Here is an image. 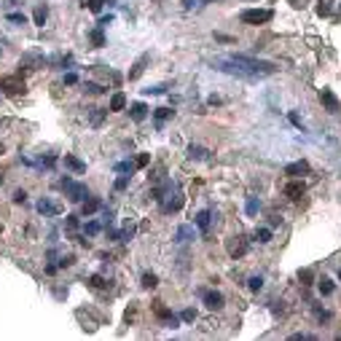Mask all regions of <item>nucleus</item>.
Returning a JSON list of instances; mask_svg holds the SVG:
<instances>
[{
	"instance_id": "obj_7",
	"label": "nucleus",
	"mask_w": 341,
	"mask_h": 341,
	"mask_svg": "<svg viewBox=\"0 0 341 341\" xmlns=\"http://www.w3.org/2000/svg\"><path fill=\"white\" fill-rule=\"evenodd\" d=\"M38 212H41L43 218H57V215L62 212V204L51 202V199H41V202H38Z\"/></svg>"
},
{
	"instance_id": "obj_41",
	"label": "nucleus",
	"mask_w": 341,
	"mask_h": 341,
	"mask_svg": "<svg viewBox=\"0 0 341 341\" xmlns=\"http://www.w3.org/2000/svg\"><path fill=\"white\" fill-rule=\"evenodd\" d=\"M65 226H67L70 231H75V228H78V215H67V220H65Z\"/></svg>"
},
{
	"instance_id": "obj_17",
	"label": "nucleus",
	"mask_w": 341,
	"mask_h": 341,
	"mask_svg": "<svg viewBox=\"0 0 341 341\" xmlns=\"http://www.w3.org/2000/svg\"><path fill=\"white\" fill-rule=\"evenodd\" d=\"M81 204H83V207H81V210H83V215L89 218V215H94L99 207H102V199H99V196H89V199H83Z\"/></svg>"
},
{
	"instance_id": "obj_50",
	"label": "nucleus",
	"mask_w": 341,
	"mask_h": 341,
	"mask_svg": "<svg viewBox=\"0 0 341 341\" xmlns=\"http://www.w3.org/2000/svg\"><path fill=\"white\" fill-rule=\"evenodd\" d=\"M8 3H19V0H8Z\"/></svg>"
},
{
	"instance_id": "obj_48",
	"label": "nucleus",
	"mask_w": 341,
	"mask_h": 341,
	"mask_svg": "<svg viewBox=\"0 0 341 341\" xmlns=\"http://www.w3.org/2000/svg\"><path fill=\"white\" fill-rule=\"evenodd\" d=\"M24 199H27V194H24V191H16V194H14V202H16V204H22Z\"/></svg>"
},
{
	"instance_id": "obj_27",
	"label": "nucleus",
	"mask_w": 341,
	"mask_h": 341,
	"mask_svg": "<svg viewBox=\"0 0 341 341\" xmlns=\"http://www.w3.org/2000/svg\"><path fill=\"white\" fill-rule=\"evenodd\" d=\"M134 169H137V164H134V162H118L116 164V172H121V175H132Z\"/></svg>"
},
{
	"instance_id": "obj_21",
	"label": "nucleus",
	"mask_w": 341,
	"mask_h": 341,
	"mask_svg": "<svg viewBox=\"0 0 341 341\" xmlns=\"http://www.w3.org/2000/svg\"><path fill=\"white\" fill-rule=\"evenodd\" d=\"M124 108H127V94L116 92L110 97V110H124Z\"/></svg>"
},
{
	"instance_id": "obj_49",
	"label": "nucleus",
	"mask_w": 341,
	"mask_h": 341,
	"mask_svg": "<svg viewBox=\"0 0 341 341\" xmlns=\"http://www.w3.org/2000/svg\"><path fill=\"white\" fill-rule=\"evenodd\" d=\"M317 317H320V320H330V312H325V309H317Z\"/></svg>"
},
{
	"instance_id": "obj_26",
	"label": "nucleus",
	"mask_w": 341,
	"mask_h": 341,
	"mask_svg": "<svg viewBox=\"0 0 341 341\" xmlns=\"http://www.w3.org/2000/svg\"><path fill=\"white\" fill-rule=\"evenodd\" d=\"M258 210H260V202H258V196H250L247 199V204H244V212L253 218V215H258Z\"/></svg>"
},
{
	"instance_id": "obj_34",
	"label": "nucleus",
	"mask_w": 341,
	"mask_h": 341,
	"mask_svg": "<svg viewBox=\"0 0 341 341\" xmlns=\"http://www.w3.org/2000/svg\"><path fill=\"white\" fill-rule=\"evenodd\" d=\"M247 288L253 290V293H258V290L263 288V277H250L247 279Z\"/></svg>"
},
{
	"instance_id": "obj_24",
	"label": "nucleus",
	"mask_w": 341,
	"mask_h": 341,
	"mask_svg": "<svg viewBox=\"0 0 341 341\" xmlns=\"http://www.w3.org/2000/svg\"><path fill=\"white\" fill-rule=\"evenodd\" d=\"M156 285H159V277H156L153 272H145V274H143V288H145V290H153Z\"/></svg>"
},
{
	"instance_id": "obj_12",
	"label": "nucleus",
	"mask_w": 341,
	"mask_h": 341,
	"mask_svg": "<svg viewBox=\"0 0 341 341\" xmlns=\"http://www.w3.org/2000/svg\"><path fill=\"white\" fill-rule=\"evenodd\" d=\"M150 62V54L145 51V54H140L137 57V62L132 65V70H129V81H137L140 75H143V70H145V65Z\"/></svg>"
},
{
	"instance_id": "obj_36",
	"label": "nucleus",
	"mask_w": 341,
	"mask_h": 341,
	"mask_svg": "<svg viewBox=\"0 0 341 341\" xmlns=\"http://www.w3.org/2000/svg\"><path fill=\"white\" fill-rule=\"evenodd\" d=\"M108 113V110H99V108H92V113H89V118H92V124L97 127L99 121H102V116Z\"/></svg>"
},
{
	"instance_id": "obj_45",
	"label": "nucleus",
	"mask_w": 341,
	"mask_h": 341,
	"mask_svg": "<svg viewBox=\"0 0 341 341\" xmlns=\"http://www.w3.org/2000/svg\"><path fill=\"white\" fill-rule=\"evenodd\" d=\"M65 83H67V86H73V83H78V75H75V73H67V75H65Z\"/></svg>"
},
{
	"instance_id": "obj_5",
	"label": "nucleus",
	"mask_w": 341,
	"mask_h": 341,
	"mask_svg": "<svg viewBox=\"0 0 341 341\" xmlns=\"http://www.w3.org/2000/svg\"><path fill=\"white\" fill-rule=\"evenodd\" d=\"M0 89L6 94H19V92H24V81L19 75H6V78H0Z\"/></svg>"
},
{
	"instance_id": "obj_38",
	"label": "nucleus",
	"mask_w": 341,
	"mask_h": 341,
	"mask_svg": "<svg viewBox=\"0 0 341 341\" xmlns=\"http://www.w3.org/2000/svg\"><path fill=\"white\" fill-rule=\"evenodd\" d=\"M180 320H183V323H194V320H196V309H183V312H180Z\"/></svg>"
},
{
	"instance_id": "obj_43",
	"label": "nucleus",
	"mask_w": 341,
	"mask_h": 341,
	"mask_svg": "<svg viewBox=\"0 0 341 341\" xmlns=\"http://www.w3.org/2000/svg\"><path fill=\"white\" fill-rule=\"evenodd\" d=\"M290 124H293V127H298V129H304V124H301L298 113H293V110H290Z\"/></svg>"
},
{
	"instance_id": "obj_46",
	"label": "nucleus",
	"mask_w": 341,
	"mask_h": 341,
	"mask_svg": "<svg viewBox=\"0 0 341 341\" xmlns=\"http://www.w3.org/2000/svg\"><path fill=\"white\" fill-rule=\"evenodd\" d=\"M134 164H137V167H145V164H148V153H140V156L134 159Z\"/></svg>"
},
{
	"instance_id": "obj_9",
	"label": "nucleus",
	"mask_w": 341,
	"mask_h": 341,
	"mask_svg": "<svg viewBox=\"0 0 341 341\" xmlns=\"http://www.w3.org/2000/svg\"><path fill=\"white\" fill-rule=\"evenodd\" d=\"M194 237H196V228H194L191 223L178 226V231H175V242H178V244H188Z\"/></svg>"
},
{
	"instance_id": "obj_44",
	"label": "nucleus",
	"mask_w": 341,
	"mask_h": 341,
	"mask_svg": "<svg viewBox=\"0 0 341 341\" xmlns=\"http://www.w3.org/2000/svg\"><path fill=\"white\" fill-rule=\"evenodd\" d=\"M113 19H116V16H113V14H108V16H102V19L97 22V27H108V24L113 22Z\"/></svg>"
},
{
	"instance_id": "obj_22",
	"label": "nucleus",
	"mask_w": 341,
	"mask_h": 341,
	"mask_svg": "<svg viewBox=\"0 0 341 341\" xmlns=\"http://www.w3.org/2000/svg\"><path fill=\"white\" fill-rule=\"evenodd\" d=\"M46 16H49V8L38 6V8H35V14H32V22L38 24V27H43V24H46Z\"/></svg>"
},
{
	"instance_id": "obj_14",
	"label": "nucleus",
	"mask_w": 341,
	"mask_h": 341,
	"mask_svg": "<svg viewBox=\"0 0 341 341\" xmlns=\"http://www.w3.org/2000/svg\"><path fill=\"white\" fill-rule=\"evenodd\" d=\"M285 175H290V178H301V175H309V162H293L285 167Z\"/></svg>"
},
{
	"instance_id": "obj_31",
	"label": "nucleus",
	"mask_w": 341,
	"mask_h": 341,
	"mask_svg": "<svg viewBox=\"0 0 341 341\" xmlns=\"http://www.w3.org/2000/svg\"><path fill=\"white\" fill-rule=\"evenodd\" d=\"M92 43L94 46H105V35H102V27H97V30H92Z\"/></svg>"
},
{
	"instance_id": "obj_28",
	"label": "nucleus",
	"mask_w": 341,
	"mask_h": 341,
	"mask_svg": "<svg viewBox=\"0 0 341 341\" xmlns=\"http://www.w3.org/2000/svg\"><path fill=\"white\" fill-rule=\"evenodd\" d=\"M105 3H108V0H83L81 6H83V8H86V6H89V11H94V14H99V11H102V6H105Z\"/></svg>"
},
{
	"instance_id": "obj_3",
	"label": "nucleus",
	"mask_w": 341,
	"mask_h": 341,
	"mask_svg": "<svg viewBox=\"0 0 341 341\" xmlns=\"http://www.w3.org/2000/svg\"><path fill=\"white\" fill-rule=\"evenodd\" d=\"M272 16H274V11H269V8H244L239 14V19L244 24H266V22H272Z\"/></svg>"
},
{
	"instance_id": "obj_15",
	"label": "nucleus",
	"mask_w": 341,
	"mask_h": 341,
	"mask_svg": "<svg viewBox=\"0 0 341 341\" xmlns=\"http://www.w3.org/2000/svg\"><path fill=\"white\" fill-rule=\"evenodd\" d=\"M188 159L191 162H207L210 159V148H204V145H188Z\"/></svg>"
},
{
	"instance_id": "obj_32",
	"label": "nucleus",
	"mask_w": 341,
	"mask_h": 341,
	"mask_svg": "<svg viewBox=\"0 0 341 341\" xmlns=\"http://www.w3.org/2000/svg\"><path fill=\"white\" fill-rule=\"evenodd\" d=\"M89 285H92V288H97V290L108 288V282H105V279L99 277V274H92V277H89Z\"/></svg>"
},
{
	"instance_id": "obj_2",
	"label": "nucleus",
	"mask_w": 341,
	"mask_h": 341,
	"mask_svg": "<svg viewBox=\"0 0 341 341\" xmlns=\"http://www.w3.org/2000/svg\"><path fill=\"white\" fill-rule=\"evenodd\" d=\"M59 188H62L65 196H67L73 204H78V202H83V199H89V188H86L83 183H75L73 178H62V180H59Z\"/></svg>"
},
{
	"instance_id": "obj_29",
	"label": "nucleus",
	"mask_w": 341,
	"mask_h": 341,
	"mask_svg": "<svg viewBox=\"0 0 341 341\" xmlns=\"http://www.w3.org/2000/svg\"><path fill=\"white\" fill-rule=\"evenodd\" d=\"M167 89H172V83H156V86H148V89H143V94H164Z\"/></svg>"
},
{
	"instance_id": "obj_35",
	"label": "nucleus",
	"mask_w": 341,
	"mask_h": 341,
	"mask_svg": "<svg viewBox=\"0 0 341 341\" xmlns=\"http://www.w3.org/2000/svg\"><path fill=\"white\" fill-rule=\"evenodd\" d=\"M6 19L11 24H24L27 22V16H24V14H19V11H14V14H6Z\"/></svg>"
},
{
	"instance_id": "obj_10",
	"label": "nucleus",
	"mask_w": 341,
	"mask_h": 341,
	"mask_svg": "<svg viewBox=\"0 0 341 341\" xmlns=\"http://www.w3.org/2000/svg\"><path fill=\"white\" fill-rule=\"evenodd\" d=\"M62 164H65V169H70V172H75V175L86 172V162H81V159H78V156H73V153H65Z\"/></svg>"
},
{
	"instance_id": "obj_40",
	"label": "nucleus",
	"mask_w": 341,
	"mask_h": 341,
	"mask_svg": "<svg viewBox=\"0 0 341 341\" xmlns=\"http://www.w3.org/2000/svg\"><path fill=\"white\" fill-rule=\"evenodd\" d=\"M83 89H86L89 94H102V92H105V86H99V83H92V81H86V86H83Z\"/></svg>"
},
{
	"instance_id": "obj_20",
	"label": "nucleus",
	"mask_w": 341,
	"mask_h": 341,
	"mask_svg": "<svg viewBox=\"0 0 341 341\" xmlns=\"http://www.w3.org/2000/svg\"><path fill=\"white\" fill-rule=\"evenodd\" d=\"M272 228H269V226H258V228H255V239H258L260 244H266V242H272Z\"/></svg>"
},
{
	"instance_id": "obj_8",
	"label": "nucleus",
	"mask_w": 341,
	"mask_h": 341,
	"mask_svg": "<svg viewBox=\"0 0 341 341\" xmlns=\"http://www.w3.org/2000/svg\"><path fill=\"white\" fill-rule=\"evenodd\" d=\"M320 99H323V105H325V110H328V113H339L341 102H339V97H336L330 89H320Z\"/></svg>"
},
{
	"instance_id": "obj_19",
	"label": "nucleus",
	"mask_w": 341,
	"mask_h": 341,
	"mask_svg": "<svg viewBox=\"0 0 341 341\" xmlns=\"http://www.w3.org/2000/svg\"><path fill=\"white\" fill-rule=\"evenodd\" d=\"M175 116V110H169V108H156L153 110V118H156V127L162 129L164 127V121H167V118H172Z\"/></svg>"
},
{
	"instance_id": "obj_30",
	"label": "nucleus",
	"mask_w": 341,
	"mask_h": 341,
	"mask_svg": "<svg viewBox=\"0 0 341 341\" xmlns=\"http://www.w3.org/2000/svg\"><path fill=\"white\" fill-rule=\"evenodd\" d=\"M207 3H212V0H183V8L185 11H194V8H202Z\"/></svg>"
},
{
	"instance_id": "obj_16",
	"label": "nucleus",
	"mask_w": 341,
	"mask_h": 341,
	"mask_svg": "<svg viewBox=\"0 0 341 341\" xmlns=\"http://www.w3.org/2000/svg\"><path fill=\"white\" fill-rule=\"evenodd\" d=\"M304 191H307V185H304V180H290V183L285 185V194H288L290 199H298Z\"/></svg>"
},
{
	"instance_id": "obj_37",
	"label": "nucleus",
	"mask_w": 341,
	"mask_h": 341,
	"mask_svg": "<svg viewBox=\"0 0 341 341\" xmlns=\"http://www.w3.org/2000/svg\"><path fill=\"white\" fill-rule=\"evenodd\" d=\"M22 62L24 65H43V57H38V54H24Z\"/></svg>"
},
{
	"instance_id": "obj_39",
	"label": "nucleus",
	"mask_w": 341,
	"mask_h": 341,
	"mask_svg": "<svg viewBox=\"0 0 341 341\" xmlns=\"http://www.w3.org/2000/svg\"><path fill=\"white\" fill-rule=\"evenodd\" d=\"M129 178H132V175H121V178H118L116 183H113V188H116V191H124V188L129 185Z\"/></svg>"
},
{
	"instance_id": "obj_23",
	"label": "nucleus",
	"mask_w": 341,
	"mask_h": 341,
	"mask_svg": "<svg viewBox=\"0 0 341 341\" xmlns=\"http://www.w3.org/2000/svg\"><path fill=\"white\" fill-rule=\"evenodd\" d=\"M99 231H102V223H99V220H89V223L83 226V234H86V237H97Z\"/></svg>"
},
{
	"instance_id": "obj_42",
	"label": "nucleus",
	"mask_w": 341,
	"mask_h": 341,
	"mask_svg": "<svg viewBox=\"0 0 341 341\" xmlns=\"http://www.w3.org/2000/svg\"><path fill=\"white\" fill-rule=\"evenodd\" d=\"M317 14H320V16H328V14H330V3H320Z\"/></svg>"
},
{
	"instance_id": "obj_11",
	"label": "nucleus",
	"mask_w": 341,
	"mask_h": 341,
	"mask_svg": "<svg viewBox=\"0 0 341 341\" xmlns=\"http://www.w3.org/2000/svg\"><path fill=\"white\" fill-rule=\"evenodd\" d=\"M194 223H196V228L202 234L210 231V226H212V210H199L196 218H194Z\"/></svg>"
},
{
	"instance_id": "obj_1",
	"label": "nucleus",
	"mask_w": 341,
	"mask_h": 341,
	"mask_svg": "<svg viewBox=\"0 0 341 341\" xmlns=\"http://www.w3.org/2000/svg\"><path fill=\"white\" fill-rule=\"evenodd\" d=\"M212 70L242 78V81H260V78H269V75L277 73V65L269 62V59L247 57V54H228V57H215Z\"/></svg>"
},
{
	"instance_id": "obj_47",
	"label": "nucleus",
	"mask_w": 341,
	"mask_h": 341,
	"mask_svg": "<svg viewBox=\"0 0 341 341\" xmlns=\"http://www.w3.org/2000/svg\"><path fill=\"white\" fill-rule=\"evenodd\" d=\"M298 277L304 279V285H309V279H312V272H309V269H304V272H301Z\"/></svg>"
},
{
	"instance_id": "obj_33",
	"label": "nucleus",
	"mask_w": 341,
	"mask_h": 341,
	"mask_svg": "<svg viewBox=\"0 0 341 341\" xmlns=\"http://www.w3.org/2000/svg\"><path fill=\"white\" fill-rule=\"evenodd\" d=\"M132 237H134V223H127L121 228V242H129Z\"/></svg>"
},
{
	"instance_id": "obj_25",
	"label": "nucleus",
	"mask_w": 341,
	"mask_h": 341,
	"mask_svg": "<svg viewBox=\"0 0 341 341\" xmlns=\"http://www.w3.org/2000/svg\"><path fill=\"white\" fill-rule=\"evenodd\" d=\"M333 290H336L333 279H328V277L320 279V295H333Z\"/></svg>"
},
{
	"instance_id": "obj_6",
	"label": "nucleus",
	"mask_w": 341,
	"mask_h": 341,
	"mask_svg": "<svg viewBox=\"0 0 341 341\" xmlns=\"http://www.w3.org/2000/svg\"><path fill=\"white\" fill-rule=\"evenodd\" d=\"M183 202H185V196L178 191V188H175V191H172V194H169V196L162 202V210H164V212H178V210L183 207Z\"/></svg>"
},
{
	"instance_id": "obj_13",
	"label": "nucleus",
	"mask_w": 341,
	"mask_h": 341,
	"mask_svg": "<svg viewBox=\"0 0 341 341\" xmlns=\"http://www.w3.org/2000/svg\"><path fill=\"white\" fill-rule=\"evenodd\" d=\"M129 118H132V121H145V118H148V105L145 102H132L129 105Z\"/></svg>"
},
{
	"instance_id": "obj_51",
	"label": "nucleus",
	"mask_w": 341,
	"mask_h": 341,
	"mask_svg": "<svg viewBox=\"0 0 341 341\" xmlns=\"http://www.w3.org/2000/svg\"><path fill=\"white\" fill-rule=\"evenodd\" d=\"M339 279H341V272H339Z\"/></svg>"
},
{
	"instance_id": "obj_18",
	"label": "nucleus",
	"mask_w": 341,
	"mask_h": 341,
	"mask_svg": "<svg viewBox=\"0 0 341 341\" xmlns=\"http://www.w3.org/2000/svg\"><path fill=\"white\" fill-rule=\"evenodd\" d=\"M237 242L228 247V253H231V258H239V255H244L247 253V242H244V237H234Z\"/></svg>"
},
{
	"instance_id": "obj_4",
	"label": "nucleus",
	"mask_w": 341,
	"mask_h": 341,
	"mask_svg": "<svg viewBox=\"0 0 341 341\" xmlns=\"http://www.w3.org/2000/svg\"><path fill=\"white\" fill-rule=\"evenodd\" d=\"M199 295H202L204 307H207L210 312H218V309H223V293H218V290H199Z\"/></svg>"
}]
</instances>
